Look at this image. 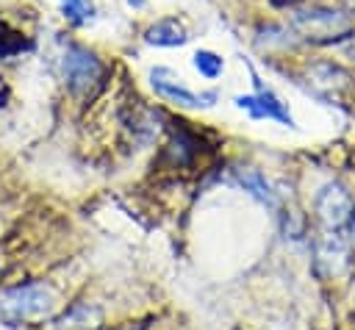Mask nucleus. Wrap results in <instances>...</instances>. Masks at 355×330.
I'll return each instance as SVG.
<instances>
[{
    "mask_svg": "<svg viewBox=\"0 0 355 330\" xmlns=\"http://www.w3.org/2000/svg\"><path fill=\"white\" fill-rule=\"evenodd\" d=\"M191 64H194V69H197L205 80H216V78L222 75V69H225V58L216 55L214 50H197L194 58H191Z\"/></svg>",
    "mask_w": 355,
    "mask_h": 330,
    "instance_id": "obj_11",
    "label": "nucleus"
},
{
    "mask_svg": "<svg viewBox=\"0 0 355 330\" xmlns=\"http://www.w3.org/2000/svg\"><path fill=\"white\" fill-rule=\"evenodd\" d=\"M291 22H294V28L302 36H313V39H330V36L336 39V36H344L352 28V19L344 11L319 8V6L297 8L294 17H291Z\"/></svg>",
    "mask_w": 355,
    "mask_h": 330,
    "instance_id": "obj_2",
    "label": "nucleus"
},
{
    "mask_svg": "<svg viewBox=\"0 0 355 330\" xmlns=\"http://www.w3.org/2000/svg\"><path fill=\"white\" fill-rule=\"evenodd\" d=\"M100 327H103V311L89 302L69 305L55 319V330H100Z\"/></svg>",
    "mask_w": 355,
    "mask_h": 330,
    "instance_id": "obj_8",
    "label": "nucleus"
},
{
    "mask_svg": "<svg viewBox=\"0 0 355 330\" xmlns=\"http://www.w3.org/2000/svg\"><path fill=\"white\" fill-rule=\"evenodd\" d=\"M236 180H239V183L244 186V191H250L258 202H263V205H269V208L277 205V197H275L269 180H266L258 169H239V172H236Z\"/></svg>",
    "mask_w": 355,
    "mask_h": 330,
    "instance_id": "obj_10",
    "label": "nucleus"
},
{
    "mask_svg": "<svg viewBox=\"0 0 355 330\" xmlns=\"http://www.w3.org/2000/svg\"><path fill=\"white\" fill-rule=\"evenodd\" d=\"M150 78L155 94H161L166 103H178L183 108H208L216 103V92H191L180 83V78H172L169 69H153Z\"/></svg>",
    "mask_w": 355,
    "mask_h": 330,
    "instance_id": "obj_5",
    "label": "nucleus"
},
{
    "mask_svg": "<svg viewBox=\"0 0 355 330\" xmlns=\"http://www.w3.org/2000/svg\"><path fill=\"white\" fill-rule=\"evenodd\" d=\"M144 42L153 44V47H183V44L189 42V31L183 28L180 19L166 17V19L153 22V25L144 31Z\"/></svg>",
    "mask_w": 355,
    "mask_h": 330,
    "instance_id": "obj_9",
    "label": "nucleus"
},
{
    "mask_svg": "<svg viewBox=\"0 0 355 330\" xmlns=\"http://www.w3.org/2000/svg\"><path fill=\"white\" fill-rule=\"evenodd\" d=\"M252 86H255L252 94H239V97H233V103H236L239 108H244L252 119H277L280 125H294V119H291L286 103H283L272 89H266L255 72H252Z\"/></svg>",
    "mask_w": 355,
    "mask_h": 330,
    "instance_id": "obj_4",
    "label": "nucleus"
},
{
    "mask_svg": "<svg viewBox=\"0 0 355 330\" xmlns=\"http://www.w3.org/2000/svg\"><path fill=\"white\" fill-rule=\"evenodd\" d=\"M316 214L327 227L338 230L341 225H347V219L352 214V200L338 183H330L316 194Z\"/></svg>",
    "mask_w": 355,
    "mask_h": 330,
    "instance_id": "obj_6",
    "label": "nucleus"
},
{
    "mask_svg": "<svg viewBox=\"0 0 355 330\" xmlns=\"http://www.w3.org/2000/svg\"><path fill=\"white\" fill-rule=\"evenodd\" d=\"M347 6H349V8H355V0H347Z\"/></svg>",
    "mask_w": 355,
    "mask_h": 330,
    "instance_id": "obj_13",
    "label": "nucleus"
},
{
    "mask_svg": "<svg viewBox=\"0 0 355 330\" xmlns=\"http://www.w3.org/2000/svg\"><path fill=\"white\" fill-rule=\"evenodd\" d=\"M0 269H3V261H0Z\"/></svg>",
    "mask_w": 355,
    "mask_h": 330,
    "instance_id": "obj_14",
    "label": "nucleus"
},
{
    "mask_svg": "<svg viewBox=\"0 0 355 330\" xmlns=\"http://www.w3.org/2000/svg\"><path fill=\"white\" fill-rule=\"evenodd\" d=\"M61 11H64V17H67L72 25H83V22L92 19L94 6H92V0H64Z\"/></svg>",
    "mask_w": 355,
    "mask_h": 330,
    "instance_id": "obj_12",
    "label": "nucleus"
},
{
    "mask_svg": "<svg viewBox=\"0 0 355 330\" xmlns=\"http://www.w3.org/2000/svg\"><path fill=\"white\" fill-rule=\"evenodd\" d=\"M347 263V244L338 233H324L316 244V269L322 275H338Z\"/></svg>",
    "mask_w": 355,
    "mask_h": 330,
    "instance_id": "obj_7",
    "label": "nucleus"
},
{
    "mask_svg": "<svg viewBox=\"0 0 355 330\" xmlns=\"http://www.w3.org/2000/svg\"><path fill=\"white\" fill-rule=\"evenodd\" d=\"M61 67H64L67 86H69L72 92H78V94H80V92H89V89L97 86L100 78H103V64H100V58H97L92 50L80 47V44H69V47H67Z\"/></svg>",
    "mask_w": 355,
    "mask_h": 330,
    "instance_id": "obj_3",
    "label": "nucleus"
},
{
    "mask_svg": "<svg viewBox=\"0 0 355 330\" xmlns=\"http://www.w3.org/2000/svg\"><path fill=\"white\" fill-rule=\"evenodd\" d=\"M55 305L58 297L47 283H22L0 294V316L6 322H36L53 316Z\"/></svg>",
    "mask_w": 355,
    "mask_h": 330,
    "instance_id": "obj_1",
    "label": "nucleus"
}]
</instances>
